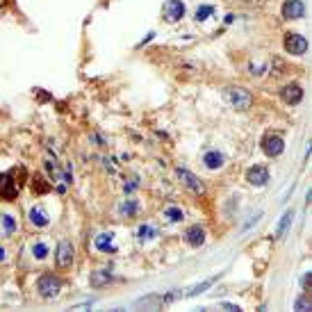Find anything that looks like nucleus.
Segmentation results:
<instances>
[{
  "label": "nucleus",
  "mask_w": 312,
  "mask_h": 312,
  "mask_svg": "<svg viewBox=\"0 0 312 312\" xmlns=\"http://www.w3.org/2000/svg\"><path fill=\"white\" fill-rule=\"evenodd\" d=\"M37 287H39V292H41L44 299H55L57 294H59V289H62V281H59L57 276H53V274H46V276L39 278Z\"/></svg>",
  "instance_id": "obj_1"
},
{
  "label": "nucleus",
  "mask_w": 312,
  "mask_h": 312,
  "mask_svg": "<svg viewBox=\"0 0 312 312\" xmlns=\"http://www.w3.org/2000/svg\"><path fill=\"white\" fill-rule=\"evenodd\" d=\"M228 100L232 103V107H237V110H249L253 105V96L251 91L246 89H228Z\"/></svg>",
  "instance_id": "obj_2"
},
{
  "label": "nucleus",
  "mask_w": 312,
  "mask_h": 312,
  "mask_svg": "<svg viewBox=\"0 0 312 312\" xmlns=\"http://www.w3.org/2000/svg\"><path fill=\"white\" fill-rule=\"evenodd\" d=\"M19 189V182H14V171H7V173L0 175V196L2 199H16Z\"/></svg>",
  "instance_id": "obj_3"
},
{
  "label": "nucleus",
  "mask_w": 312,
  "mask_h": 312,
  "mask_svg": "<svg viewBox=\"0 0 312 312\" xmlns=\"http://www.w3.org/2000/svg\"><path fill=\"white\" fill-rule=\"evenodd\" d=\"M285 50H287L289 55H303L308 50V41L306 37H301V34H285Z\"/></svg>",
  "instance_id": "obj_4"
},
{
  "label": "nucleus",
  "mask_w": 312,
  "mask_h": 312,
  "mask_svg": "<svg viewBox=\"0 0 312 312\" xmlns=\"http://www.w3.org/2000/svg\"><path fill=\"white\" fill-rule=\"evenodd\" d=\"M73 255H75V251H73V244L71 242H59V246H57V255H55V260H57V264L62 269H66V267H71L73 264Z\"/></svg>",
  "instance_id": "obj_5"
},
{
  "label": "nucleus",
  "mask_w": 312,
  "mask_h": 312,
  "mask_svg": "<svg viewBox=\"0 0 312 312\" xmlns=\"http://www.w3.org/2000/svg\"><path fill=\"white\" fill-rule=\"evenodd\" d=\"M283 148H285V142H283L281 135H267L262 139V150L269 157H278L283 153Z\"/></svg>",
  "instance_id": "obj_6"
},
{
  "label": "nucleus",
  "mask_w": 312,
  "mask_h": 312,
  "mask_svg": "<svg viewBox=\"0 0 312 312\" xmlns=\"http://www.w3.org/2000/svg\"><path fill=\"white\" fill-rule=\"evenodd\" d=\"M246 180H249L253 187H264V185L269 182V171H267V167H260V164L251 167L249 173H246Z\"/></svg>",
  "instance_id": "obj_7"
},
{
  "label": "nucleus",
  "mask_w": 312,
  "mask_h": 312,
  "mask_svg": "<svg viewBox=\"0 0 312 312\" xmlns=\"http://www.w3.org/2000/svg\"><path fill=\"white\" fill-rule=\"evenodd\" d=\"M185 16V5H182L180 0H167L164 2V19L175 23V21H180Z\"/></svg>",
  "instance_id": "obj_8"
},
{
  "label": "nucleus",
  "mask_w": 312,
  "mask_h": 312,
  "mask_svg": "<svg viewBox=\"0 0 312 312\" xmlns=\"http://www.w3.org/2000/svg\"><path fill=\"white\" fill-rule=\"evenodd\" d=\"M303 14H306V7H303L301 0H285V5H283V16L285 19H303Z\"/></svg>",
  "instance_id": "obj_9"
},
{
  "label": "nucleus",
  "mask_w": 312,
  "mask_h": 312,
  "mask_svg": "<svg viewBox=\"0 0 312 312\" xmlns=\"http://www.w3.org/2000/svg\"><path fill=\"white\" fill-rule=\"evenodd\" d=\"M175 173H178V178H180V180L185 182V185H187V187L192 189L194 194H203V182H200V180H199V178H196V175H194V173H189L187 169L178 167V169H175Z\"/></svg>",
  "instance_id": "obj_10"
},
{
  "label": "nucleus",
  "mask_w": 312,
  "mask_h": 312,
  "mask_svg": "<svg viewBox=\"0 0 312 312\" xmlns=\"http://www.w3.org/2000/svg\"><path fill=\"white\" fill-rule=\"evenodd\" d=\"M281 96L287 105H296V103H301V98H303V89H301L299 85H287V87H283Z\"/></svg>",
  "instance_id": "obj_11"
},
{
  "label": "nucleus",
  "mask_w": 312,
  "mask_h": 312,
  "mask_svg": "<svg viewBox=\"0 0 312 312\" xmlns=\"http://www.w3.org/2000/svg\"><path fill=\"white\" fill-rule=\"evenodd\" d=\"M185 239H187V244H192V246H200V244L205 242V232H203L200 226H192V228H187V232H185Z\"/></svg>",
  "instance_id": "obj_12"
},
{
  "label": "nucleus",
  "mask_w": 312,
  "mask_h": 312,
  "mask_svg": "<svg viewBox=\"0 0 312 312\" xmlns=\"http://www.w3.org/2000/svg\"><path fill=\"white\" fill-rule=\"evenodd\" d=\"M112 232H103V235H98V237L94 239V246L98 251H103V253H110V251H114V244H112Z\"/></svg>",
  "instance_id": "obj_13"
},
{
  "label": "nucleus",
  "mask_w": 312,
  "mask_h": 312,
  "mask_svg": "<svg viewBox=\"0 0 312 312\" xmlns=\"http://www.w3.org/2000/svg\"><path fill=\"white\" fill-rule=\"evenodd\" d=\"M30 221L32 226H37V228H44V226H48V214H46V210H41V207H32L30 210Z\"/></svg>",
  "instance_id": "obj_14"
},
{
  "label": "nucleus",
  "mask_w": 312,
  "mask_h": 312,
  "mask_svg": "<svg viewBox=\"0 0 312 312\" xmlns=\"http://www.w3.org/2000/svg\"><path fill=\"white\" fill-rule=\"evenodd\" d=\"M203 162H205L207 169H221L224 167V155H221L219 150H210V153H205Z\"/></svg>",
  "instance_id": "obj_15"
},
{
  "label": "nucleus",
  "mask_w": 312,
  "mask_h": 312,
  "mask_svg": "<svg viewBox=\"0 0 312 312\" xmlns=\"http://www.w3.org/2000/svg\"><path fill=\"white\" fill-rule=\"evenodd\" d=\"M32 192H34V194H48L50 185L41 178V175H34V178H32Z\"/></svg>",
  "instance_id": "obj_16"
},
{
  "label": "nucleus",
  "mask_w": 312,
  "mask_h": 312,
  "mask_svg": "<svg viewBox=\"0 0 312 312\" xmlns=\"http://www.w3.org/2000/svg\"><path fill=\"white\" fill-rule=\"evenodd\" d=\"M292 210H287V212L283 214V219H281V224H278V228H276V237H283L285 235V230H287V226L292 224Z\"/></svg>",
  "instance_id": "obj_17"
},
{
  "label": "nucleus",
  "mask_w": 312,
  "mask_h": 312,
  "mask_svg": "<svg viewBox=\"0 0 312 312\" xmlns=\"http://www.w3.org/2000/svg\"><path fill=\"white\" fill-rule=\"evenodd\" d=\"M110 278H112V276L107 274V271H96V274H91V285H94V287H100V285H105Z\"/></svg>",
  "instance_id": "obj_18"
},
{
  "label": "nucleus",
  "mask_w": 312,
  "mask_h": 312,
  "mask_svg": "<svg viewBox=\"0 0 312 312\" xmlns=\"http://www.w3.org/2000/svg\"><path fill=\"white\" fill-rule=\"evenodd\" d=\"M32 255L37 257V260H44L46 255H48V246H46L44 242H39V244H34L32 246Z\"/></svg>",
  "instance_id": "obj_19"
},
{
  "label": "nucleus",
  "mask_w": 312,
  "mask_h": 312,
  "mask_svg": "<svg viewBox=\"0 0 312 312\" xmlns=\"http://www.w3.org/2000/svg\"><path fill=\"white\" fill-rule=\"evenodd\" d=\"M0 224L5 226V232H7V235H12V232L16 230V221H14L9 214H2V217H0Z\"/></svg>",
  "instance_id": "obj_20"
},
{
  "label": "nucleus",
  "mask_w": 312,
  "mask_h": 312,
  "mask_svg": "<svg viewBox=\"0 0 312 312\" xmlns=\"http://www.w3.org/2000/svg\"><path fill=\"white\" fill-rule=\"evenodd\" d=\"M214 14V7L210 5H200L199 9H196V21H205L207 16H212Z\"/></svg>",
  "instance_id": "obj_21"
},
{
  "label": "nucleus",
  "mask_w": 312,
  "mask_h": 312,
  "mask_svg": "<svg viewBox=\"0 0 312 312\" xmlns=\"http://www.w3.org/2000/svg\"><path fill=\"white\" fill-rule=\"evenodd\" d=\"M137 235H139V239H142V242H146V239H153V237H155V228H153V226H142Z\"/></svg>",
  "instance_id": "obj_22"
},
{
  "label": "nucleus",
  "mask_w": 312,
  "mask_h": 312,
  "mask_svg": "<svg viewBox=\"0 0 312 312\" xmlns=\"http://www.w3.org/2000/svg\"><path fill=\"white\" fill-rule=\"evenodd\" d=\"M164 217H167L169 221H182V210H178V207H167V210H164Z\"/></svg>",
  "instance_id": "obj_23"
},
{
  "label": "nucleus",
  "mask_w": 312,
  "mask_h": 312,
  "mask_svg": "<svg viewBox=\"0 0 312 312\" xmlns=\"http://www.w3.org/2000/svg\"><path fill=\"white\" fill-rule=\"evenodd\" d=\"M137 212V203H135V200H123V203H121V214H128V217H130V214H135Z\"/></svg>",
  "instance_id": "obj_24"
},
{
  "label": "nucleus",
  "mask_w": 312,
  "mask_h": 312,
  "mask_svg": "<svg viewBox=\"0 0 312 312\" xmlns=\"http://www.w3.org/2000/svg\"><path fill=\"white\" fill-rule=\"evenodd\" d=\"M294 308H296V310H301V312L310 310V308H312V303H310V299H308V294H303V296H301V299L296 301V303H294Z\"/></svg>",
  "instance_id": "obj_25"
},
{
  "label": "nucleus",
  "mask_w": 312,
  "mask_h": 312,
  "mask_svg": "<svg viewBox=\"0 0 312 312\" xmlns=\"http://www.w3.org/2000/svg\"><path fill=\"white\" fill-rule=\"evenodd\" d=\"M212 283H214V278H210V281H205V283H200V285H196V287H194V289H189V292H187V296H196V294H200V292H203V289H207V287H210Z\"/></svg>",
  "instance_id": "obj_26"
},
{
  "label": "nucleus",
  "mask_w": 312,
  "mask_h": 312,
  "mask_svg": "<svg viewBox=\"0 0 312 312\" xmlns=\"http://www.w3.org/2000/svg\"><path fill=\"white\" fill-rule=\"evenodd\" d=\"M310 285H312V276L306 274V276H303V289L308 292V289H310Z\"/></svg>",
  "instance_id": "obj_27"
},
{
  "label": "nucleus",
  "mask_w": 312,
  "mask_h": 312,
  "mask_svg": "<svg viewBox=\"0 0 312 312\" xmlns=\"http://www.w3.org/2000/svg\"><path fill=\"white\" fill-rule=\"evenodd\" d=\"M224 308H226V310H239L237 306H230V303H224Z\"/></svg>",
  "instance_id": "obj_28"
},
{
  "label": "nucleus",
  "mask_w": 312,
  "mask_h": 312,
  "mask_svg": "<svg viewBox=\"0 0 312 312\" xmlns=\"http://www.w3.org/2000/svg\"><path fill=\"white\" fill-rule=\"evenodd\" d=\"M5 260V249H0V262Z\"/></svg>",
  "instance_id": "obj_29"
}]
</instances>
